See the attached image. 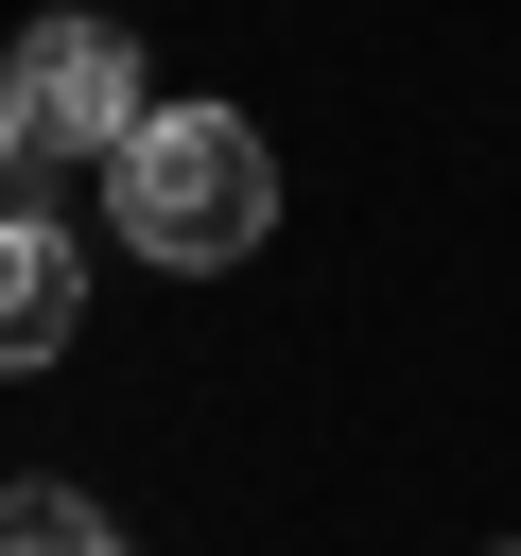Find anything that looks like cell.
<instances>
[{
  "instance_id": "cell-2",
  "label": "cell",
  "mask_w": 521,
  "mask_h": 556,
  "mask_svg": "<svg viewBox=\"0 0 521 556\" xmlns=\"http://www.w3.org/2000/svg\"><path fill=\"white\" fill-rule=\"evenodd\" d=\"M0 70H17V104H35V139H52V156H122V139L156 122V87H139V35H122V17H35Z\"/></svg>"
},
{
  "instance_id": "cell-1",
  "label": "cell",
  "mask_w": 521,
  "mask_h": 556,
  "mask_svg": "<svg viewBox=\"0 0 521 556\" xmlns=\"http://www.w3.org/2000/svg\"><path fill=\"white\" fill-rule=\"evenodd\" d=\"M104 208H122V243H139V261L226 278V261L278 226V156H260V122H243V104H156V122L122 139Z\"/></svg>"
},
{
  "instance_id": "cell-4",
  "label": "cell",
  "mask_w": 521,
  "mask_h": 556,
  "mask_svg": "<svg viewBox=\"0 0 521 556\" xmlns=\"http://www.w3.org/2000/svg\"><path fill=\"white\" fill-rule=\"evenodd\" d=\"M0 556H122V521L87 486H0Z\"/></svg>"
},
{
  "instance_id": "cell-3",
  "label": "cell",
  "mask_w": 521,
  "mask_h": 556,
  "mask_svg": "<svg viewBox=\"0 0 521 556\" xmlns=\"http://www.w3.org/2000/svg\"><path fill=\"white\" fill-rule=\"evenodd\" d=\"M69 330H87V243L35 226V208H0V382L17 365H69Z\"/></svg>"
},
{
  "instance_id": "cell-5",
  "label": "cell",
  "mask_w": 521,
  "mask_h": 556,
  "mask_svg": "<svg viewBox=\"0 0 521 556\" xmlns=\"http://www.w3.org/2000/svg\"><path fill=\"white\" fill-rule=\"evenodd\" d=\"M17 156H52V139H35V104H17V70H0V174H17Z\"/></svg>"
},
{
  "instance_id": "cell-6",
  "label": "cell",
  "mask_w": 521,
  "mask_h": 556,
  "mask_svg": "<svg viewBox=\"0 0 521 556\" xmlns=\"http://www.w3.org/2000/svg\"><path fill=\"white\" fill-rule=\"evenodd\" d=\"M504 556H521V539H504Z\"/></svg>"
}]
</instances>
